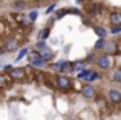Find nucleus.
<instances>
[{
	"instance_id": "nucleus-1",
	"label": "nucleus",
	"mask_w": 121,
	"mask_h": 120,
	"mask_svg": "<svg viewBox=\"0 0 121 120\" xmlns=\"http://www.w3.org/2000/svg\"><path fill=\"white\" fill-rule=\"evenodd\" d=\"M29 60H31V65L35 66V68H44V66H46V60L41 59L39 52H34V54H31Z\"/></svg>"
},
{
	"instance_id": "nucleus-2",
	"label": "nucleus",
	"mask_w": 121,
	"mask_h": 120,
	"mask_svg": "<svg viewBox=\"0 0 121 120\" xmlns=\"http://www.w3.org/2000/svg\"><path fill=\"white\" fill-rule=\"evenodd\" d=\"M57 86L60 88V89H69L71 88V80H69L66 75H60V77H57Z\"/></svg>"
},
{
	"instance_id": "nucleus-3",
	"label": "nucleus",
	"mask_w": 121,
	"mask_h": 120,
	"mask_svg": "<svg viewBox=\"0 0 121 120\" xmlns=\"http://www.w3.org/2000/svg\"><path fill=\"white\" fill-rule=\"evenodd\" d=\"M17 46H18L17 40H14V39H9V40H5V45H3V49H5L6 52H11V51H15V49H17Z\"/></svg>"
},
{
	"instance_id": "nucleus-4",
	"label": "nucleus",
	"mask_w": 121,
	"mask_h": 120,
	"mask_svg": "<svg viewBox=\"0 0 121 120\" xmlns=\"http://www.w3.org/2000/svg\"><path fill=\"white\" fill-rule=\"evenodd\" d=\"M9 75H11V78H14V80H20V78H23L25 75H26V72H25L23 68H14L9 72Z\"/></svg>"
},
{
	"instance_id": "nucleus-5",
	"label": "nucleus",
	"mask_w": 121,
	"mask_h": 120,
	"mask_svg": "<svg viewBox=\"0 0 121 120\" xmlns=\"http://www.w3.org/2000/svg\"><path fill=\"white\" fill-rule=\"evenodd\" d=\"M83 96L86 97V99H92V97H95V88L92 86V85H86L84 88L81 89Z\"/></svg>"
},
{
	"instance_id": "nucleus-6",
	"label": "nucleus",
	"mask_w": 121,
	"mask_h": 120,
	"mask_svg": "<svg viewBox=\"0 0 121 120\" xmlns=\"http://www.w3.org/2000/svg\"><path fill=\"white\" fill-rule=\"evenodd\" d=\"M98 66H100V68H103V69H107L110 66V59L107 57V55H103V57H100L98 59Z\"/></svg>"
},
{
	"instance_id": "nucleus-7",
	"label": "nucleus",
	"mask_w": 121,
	"mask_h": 120,
	"mask_svg": "<svg viewBox=\"0 0 121 120\" xmlns=\"http://www.w3.org/2000/svg\"><path fill=\"white\" fill-rule=\"evenodd\" d=\"M109 99H110V102H115V103L121 102V92H120V91H117V89L109 91Z\"/></svg>"
},
{
	"instance_id": "nucleus-8",
	"label": "nucleus",
	"mask_w": 121,
	"mask_h": 120,
	"mask_svg": "<svg viewBox=\"0 0 121 120\" xmlns=\"http://www.w3.org/2000/svg\"><path fill=\"white\" fill-rule=\"evenodd\" d=\"M110 23L115 25V26H120L121 25V12H113V14H110Z\"/></svg>"
},
{
	"instance_id": "nucleus-9",
	"label": "nucleus",
	"mask_w": 121,
	"mask_h": 120,
	"mask_svg": "<svg viewBox=\"0 0 121 120\" xmlns=\"http://www.w3.org/2000/svg\"><path fill=\"white\" fill-rule=\"evenodd\" d=\"M40 57L43 59V60H51V59L54 57V52L51 51V49H44V51L40 52Z\"/></svg>"
},
{
	"instance_id": "nucleus-10",
	"label": "nucleus",
	"mask_w": 121,
	"mask_h": 120,
	"mask_svg": "<svg viewBox=\"0 0 121 120\" xmlns=\"http://www.w3.org/2000/svg\"><path fill=\"white\" fill-rule=\"evenodd\" d=\"M68 65H69L68 62H58V63H55L54 69H57V71H65V69H69Z\"/></svg>"
},
{
	"instance_id": "nucleus-11",
	"label": "nucleus",
	"mask_w": 121,
	"mask_h": 120,
	"mask_svg": "<svg viewBox=\"0 0 121 120\" xmlns=\"http://www.w3.org/2000/svg\"><path fill=\"white\" fill-rule=\"evenodd\" d=\"M112 78H113V82H117V83H121V68H118L115 72H113Z\"/></svg>"
},
{
	"instance_id": "nucleus-12",
	"label": "nucleus",
	"mask_w": 121,
	"mask_h": 120,
	"mask_svg": "<svg viewBox=\"0 0 121 120\" xmlns=\"http://www.w3.org/2000/svg\"><path fill=\"white\" fill-rule=\"evenodd\" d=\"M92 75V71H89V69H84V71H81L80 74H78V77L80 78H86V80H89V77Z\"/></svg>"
},
{
	"instance_id": "nucleus-13",
	"label": "nucleus",
	"mask_w": 121,
	"mask_h": 120,
	"mask_svg": "<svg viewBox=\"0 0 121 120\" xmlns=\"http://www.w3.org/2000/svg\"><path fill=\"white\" fill-rule=\"evenodd\" d=\"M35 49L44 51V49H46V42H44V40H40V42H37V43H35Z\"/></svg>"
},
{
	"instance_id": "nucleus-14",
	"label": "nucleus",
	"mask_w": 121,
	"mask_h": 120,
	"mask_svg": "<svg viewBox=\"0 0 121 120\" xmlns=\"http://www.w3.org/2000/svg\"><path fill=\"white\" fill-rule=\"evenodd\" d=\"M95 32H97V34H98V36H100V37H101V39H103V37H104V36H106V34H107V31H106V29H104V28H101V26H98V28H97V29H95Z\"/></svg>"
},
{
	"instance_id": "nucleus-15",
	"label": "nucleus",
	"mask_w": 121,
	"mask_h": 120,
	"mask_svg": "<svg viewBox=\"0 0 121 120\" xmlns=\"http://www.w3.org/2000/svg\"><path fill=\"white\" fill-rule=\"evenodd\" d=\"M26 54H28V48H23V49H20V52H18V55H17V59H15V60H20V59H23Z\"/></svg>"
},
{
	"instance_id": "nucleus-16",
	"label": "nucleus",
	"mask_w": 121,
	"mask_h": 120,
	"mask_svg": "<svg viewBox=\"0 0 121 120\" xmlns=\"http://www.w3.org/2000/svg\"><path fill=\"white\" fill-rule=\"evenodd\" d=\"M48 36H49V28H48V29H44V31H41V32L39 34V37H40L41 40H44Z\"/></svg>"
},
{
	"instance_id": "nucleus-17",
	"label": "nucleus",
	"mask_w": 121,
	"mask_h": 120,
	"mask_svg": "<svg viewBox=\"0 0 121 120\" xmlns=\"http://www.w3.org/2000/svg\"><path fill=\"white\" fill-rule=\"evenodd\" d=\"M69 9H61V11H57V18H61L65 17V14H68Z\"/></svg>"
},
{
	"instance_id": "nucleus-18",
	"label": "nucleus",
	"mask_w": 121,
	"mask_h": 120,
	"mask_svg": "<svg viewBox=\"0 0 121 120\" xmlns=\"http://www.w3.org/2000/svg\"><path fill=\"white\" fill-rule=\"evenodd\" d=\"M103 46H104V40H103V39H100L97 43H95V49H101Z\"/></svg>"
},
{
	"instance_id": "nucleus-19",
	"label": "nucleus",
	"mask_w": 121,
	"mask_h": 120,
	"mask_svg": "<svg viewBox=\"0 0 121 120\" xmlns=\"http://www.w3.org/2000/svg\"><path fill=\"white\" fill-rule=\"evenodd\" d=\"M107 51L115 52L117 51V45H115V43H109V45H107Z\"/></svg>"
},
{
	"instance_id": "nucleus-20",
	"label": "nucleus",
	"mask_w": 121,
	"mask_h": 120,
	"mask_svg": "<svg viewBox=\"0 0 121 120\" xmlns=\"http://www.w3.org/2000/svg\"><path fill=\"white\" fill-rule=\"evenodd\" d=\"M97 78H100V74H98V72H94V71H92V75L89 77V82H92V80H97Z\"/></svg>"
},
{
	"instance_id": "nucleus-21",
	"label": "nucleus",
	"mask_w": 121,
	"mask_h": 120,
	"mask_svg": "<svg viewBox=\"0 0 121 120\" xmlns=\"http://www.w3.org/2000/svg\"><path fill=\"white\" fill-rule=\"evenodd\" d=\"M12 8H15V9H22V8H25V5L22 2H15L14 5H12Z\"/></svg>"
},
{
	"instance_id": "nucleus-22",
	"label": "nucleus",
	"mask_w": 121,
	"mask_h": 120,
	"mask_svg": "<svg viewBox=\"0 0 121 120\" xmlns=\"http://www.w3.org/2000/svg\"><path fill=\"white\" fill-rule=\"evenodd\" d=\"M110 32H112V34H118V32H121V25H120V26L112 28V29H110Z\"/></svg>"
},
{
	"instance_id": "nucleus-23",
	"label": "nucleus",
	"mask_w": 121,
	"mask_h": 120,
	"mask_svg": "<svg viewBox=\"0 0 121 120\" xmlns=\"http://www.w3.org/2000/svg\"><path fill=\"white\" fill-rule=\"evenodd\" d=\"M37 17H39V12H37V11H32V12L29 14V18H31V20H35Z\"/></svg>"
},
{
	"instance_id": "nucleus-24",
	"label": "nucleus",
	"mask_w": 121,
	"mask_h": 120,
	"mask_svg": "<svg viewBox=\"0 0 121 120\" xmlns=\"http://www.w3.org/2000/svg\"><path fill=\"white\" fill-rule=\"evenodd\" d=\"M54 9H55V5H51V6H49V8H48V9H46V12H48V14H49V12H52V11H54Z\"/></svg>"
},
{
	"instance_id": "nucleus-25",
	"label": "nucleus",
	"mask_w": 121,
	"mask_h": 120,
	"mask_svg": "<svg viewBox=\"0 0 121 120\" xmlns=\"http://www.w3.org/2000/svg\"><path fill=\"white\" fill-rule=\"evenodd\" d=\"M77 2H89V0H77Z\"/></svg>"
}]
</instances>
